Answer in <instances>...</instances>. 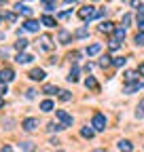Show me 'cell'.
I'll use <instances>...</instances> for the list:
<instances>
[{"label":"cell","mask_w":144,"mask_h":152,"mask_svg":"<svg viewBox=\"0 0 144 152\" xmlns=\"http://www.w3.org/2000/svg\"><path fill=\"white\" fill-rule=\"evenodd\" d=\"M121 47V40H119V38L115 36V38H110V42H108V49H110V51H117Z\"/></svg>","instance_id":"obj_16"},{"label":"cell","mask_w":144,"mask_h":152,"mask_svg":"<svg viewBox=\"0 0 144 152\" xmlns=\"http://www.w3.org/2000/svg\"><path fill=\"white\" fill-rule=\"evenodd\" d=\"M125 61H127V59H123V57H117L112 64H115V66H125Z\"/></svg>","instance_id":"obj_35"},{"label":"cell","mask_w":144,"mask_h":152,"mask_svg":"<svg viewBox=\"0 0 144 152\" xmlns=\"http://www.w3.org/2000/svg\"><path fill=\"white\" fill-rule=\"evenodd\" d=\"M4 93H7V83L0 80V95H4Z\"/></svg>","instance_id":"obj_37"},{"label":"cell","mask_w":144,"mask_h":152,"mask_svg":"<svg viewBox=\"0 0 144 152\" xmlns=\"http://www.w3.org/2000/svg\"><path fill=\"white\" fill-rule=\"evenodd\" d=\"M2 106H4V99H2V97H0V108H2Z\"/></svg>","instance_id":"obj_43"},{"label":"cell","mask_w":144,"mask_h":152,"mask_svg":"<svg viewBox=\"0 0 144 152\" xmlns=\"http://www.w3.org/2000/svg\"><path fill=\"white\" fill-rule=\"evenodd\" d=\"M138 72H140V74L144 76V64H140V66H138Z\"/></svg>","instance_id":"obj_42"},{"label":"cell","mask_w":144,"mask_h":152,"mask_svg":"<svg viewBox=\"0 0 144 152\" xmlns=\"http://www.w3.org/2000/svg\"><path fill=\"white\" fill-rule=\"evenodd\" d=\"M115 36L119 38V40H123V38H125V30H123V28H117V30H115Z\"/></svg>","instance_id":"obj_27"},{"label":"cell","mask_w":144,"mask_h":152,"mask_svg":"<svg viewBox=\"0 0 144 152\" xmlns=\"http://www.w3.org/2000/svg\"><path fill=\"white\" fill-rule=\"evenodd\" d=\"M43 4H45V9H47V11H51V9H53V4H55V0H43Z\"/></svg>","instance_id":"obj_30"},{"label":"cell","mask_w":144,"mask_h":152,"mask_svg":"<svg viewBox=\"0 0 144 152\" xmlns=\"http://www.w3.org/2000/svg\"><path fill=\"white\" fill-rule=\"evenodd\" d=\"M19 148H21V150H34L32 142H21V144H19Z\"/></svg>","instance_id":"obj_28"},{"label":"cell","mask_w":144,"mask_h":152,"mask_svg":"<svg viewBox=\"0 0 144 152\" xmlns=\"http://www.w3.org/2000/svg\"><path fill=\"white\" fill-rule=\"evenodd\" d=\"M79 17L83 19V21H89V19H93V17H98V11H96L93 7H83V9L79 11Z\"/></svg>","instance_id":"obj_1"},{"label":"cell","mask_w":144,"mask_h":152,"mask_svg":"<svg viewBox=\"0 0 144 152\" xmlns=\"http://www.w3.org/2000/svg\"><path fill=\"white\" fill-rule=\"evenodd\" d=\"M110 59H112L110 55H104L102 59H100V66H102V68H106V66H110Z\"/></svg>","instance_id":"obj_24"},{"label":"cell","mask_w":144,"mask_h":152,"mask_svg":"<svg viewBox=\"0 0 144 152\" xmlns=\"http://www.w3.org/2000/svg\"><path fill=\"white\" fill-rule=\"evenodd\" d=\"M34 93H36V91H34V89H30V91H28V93H26V95H28V99H32V97H34Z\"/></svg>","instance_id":"obj_40"},{"label":"cell","mask_w":144,"mask_h":152,"mask_svg":"<svg viewBox=\"0 0 144 152\" xmlns=\"http://www.w3.org/2000/svg\"><path fill=\"white\" fill-rule=\"evenodd\" d=\"M60 99H62V102H70V99H72V95H70L68 91H60Z\"/></svg>","instance_id":"obj_25"},{"label":"cell","mask_w":144,"mask_h":152,"mask_svg":"<svg viewBox=\"0 0 144 152\" xmlns=\"http://www.w3.org/2000/svg\"><path fill=\"white\" fill-rule=\"evenodd\" d=\"M138 116L144 118V99H140V106H138Z\"/></svg>","instance_id":"obj_31"},{"label":"cell","mask_w":144,"mask_h":152,"mask_svg":"<svg viewBox=\"0 0 144 152\" xmlns=\"http://www.w3.org/2000/svg\"><path fill=\"white\" fill-rule=\"evenodd\" d=\"M70 15H72L70 11H64V13H60V19H70Z\"/></svg>","instance_id":"obj_38"},{"label":"cell","mask_w":144,"mask_h":152,"mask_svg":"<svg viewBox=\"0 0 144 152\" xmlns=\"http://www.w3.org/2000/svg\"><path fill=\"white\" fill-rule=\"evenodd\" d=\"M132 23V15H123V26H129Z\"/></svg>","instance_id":"obj_36"},{"label":"cell","mask_w":144,"mask_h":152,"mask_svg":"<svg viewBox=\"0 0 144 152\" xmlns=\"http://www.w3.org/2000/svg\"><path fill=\"white\" fill-rule=\"evenodd\" d=\"M100 51H102V45H100V42H96V45H91V47L87 49V55H89V57H93V55H98Z\"/></svg>","instance_id":"obj_11"},{"label":"cell","mask_w":144,"mask_h":152,"mask_svg":"<svg viewBox=\"0 0 144 152\" xmlns=\"http://www.w3.org/2000/svg\"><path fill=\"white\" fill-rule=\"evenodd\" d=\"M15 47H17V49H19V51H24V49L28 47V40H26V38H19V40H17V42H15Z\"/></svg>","instance_id":"obj_22"},{"label":"cell","mask_w":144,"mask_h":152,"mask_svg":"<svg viewBox=\"0 0 144 152\" xmlns=\"http://www.w3.org/2000/svg\"><path fill=\"white\" fill-rule=\"evenodd\" d=\"M32 59H34V57H32V55H28V53H19V55L15 57V61H17V64H30Z\"/></svg>","instance_id":"obj_8"},{"label":"cell","mask_w":144,"mask_h":152,"mask_svg":"<svg viewBox=\"0 0 144 152\" xmlns=\"http://www.w3.org/2000/svg\"><path fill=\"white\" fill-rule=\"evenodd\" d=\"M43 93H47V95H55V93H60V89H57L55 85H45Z\"/></svg>","instance_id":"obj_15"},{"label":"cell","mask_w":144,"mask_h":152,"mask_svg":"<svg viewBox=\"0 0 144 152\" xmlns=\"http://www.w3.org/2000/svg\"><path fill=\"white\" fill-rule=\"evenodd\" d=\"M21 127H24L26 131H34L36 127H38V121H36V118H26V121L21 123Z\"/></svg>","instance_id":"obj_6"},{"label":"cell","mask_w":144,"mask_h":152,"mask_svg":"<svg viewBox=\"0 0 144 152\" xmlns=\"http://www.w3.org/2000/svg\"><path fill=\"white\" fill-rule=\"evenodd\" d=\"M142 87H144V83H142V80H132V83L125 87L123 91H125V93H134V91H140Z\"/></svg>","instance_id":"obj_4"},{"label":"cell","mask_w":144,"mask_h":152,"mask_svg":"<svg viewBox=\"0 0 144 152\" xmlns=\"http://www.w3.org/2000/svg\"><path fill=\"white\" fill-rule=\"evenodd\" d=\"M100 32L110 34V32H115V28H112V23H110V21H102V23H100Z\"/></svg>","instance_id":"obj_13"},{"label":"cell","mask_w":144,"mask_h":152,"mask_svg":"<svg viewBox=\"0 0 144 152\" xmlns=\"http://www.w3.org/2000/svg\"><path fill=\"white\" fill-rule=\"evenodd\" d=\"M0 19H2V17H0Z\"/></svg>","instance_id":"obj_45"},{"label":"cell","mask_w":144,"mask_h":152,"mask_svg":"<svg viewBox=\"0 0 144 152\" xmlns=\"http://www.w3.org/2000/svg\"><path fill=\"white\" fill-rule=\"evenodd\" d=\"M138 28H140V30L144 32V19H138Z\"/></svg>","instance_id":"obj_41"},{"label":"cell","mask_w":144,"mask_h":152,"mask_svg":"<svg viewBox=\"0 0 144 152\" xmlns=\"http://www.w3.org/2000/svg\"><path fill=\"white\" fill-rule=\"evenodd\" d=\"M64 2H68V4H70V2H76V0H64Z\"/></svg>","instance_id":"obj_44"},{"label":"cell","mask_w":144,"mask_h":152,"mask_svg":"<svg viewBox=\"0 0 144 152\" xmlns=\"http://www.w3.org/2000/svg\"><path fill=\"white\" fill-rule=\"evenodd\" d=\"M40 47H43L45 51H51V49H53V42H51L49 36H40Z\"/></svg>","instance_id":"obj_9"},{"label":"cell","mask_w":144,"mask_h":152,"mask_svg":"<svg viewBox=\"0 0 144 152\" xmlns=\"http://www.w3.org/2000/svg\"><path fill=\"white\" fill-rule=\"evenodd\" d=\"M40 110H43V112H51V110H53V102H51V99H45V102L40 104Z\"/></svg>","instance_id":"obj_18"},{"label":"cell","mask_w":144,"mask_h":152,"mask_svg":"<svg viewBox=\"0 0 144 152\" xmlns=\"http://www.w3.org/2000/svg\"><path fill=\"white\" fill-rule=\"evenodd\" d=\"M117 148H119V150H125V152H129V150H132L134 146H132V144H129L127 140H123V142H119V144H117Z\"/></svg>","instance_id":"obj_17"},{"label":"cell","mask_w":144,"mask_h":152,"mask_svg":"<svg viewBox=\"0 0 144 152\" xmlns=\"http://www.w3.org/2000/svg\"><path fill=\"white\" fill-rule=\"evenodd\" d=\"M60 40H62L64 45H66V42H70V34H68L66 30H62V32H60Z\"/></svg>","instance_id":"obj_23"},{"label":"cell","mask_w":144,"mask_h":152,"mask_svg":"<svg viewBox=\"0 0 144 152\" xmlns=\"http://www.w3.org/2000/svg\"><path fill=\"white\" fill-rule=\"evenodd\" d=\"M24 28H26L28 32H36V30H38V21H34V19H28Z\"/></svg>","instance_id":"obj_12"},{"label":"cell","mask_w":144,"mask_h":152,"mask_svg":"<svg viewBox=\"0 0 144 152\" xmlns=\"http://www.w3.org/2000/svg\"><path fill=\"white\" fill-rule=\"evenodd\" d=\"M40 21H43L47 28H55V19H53L51 15H43V19H40Z\"/></svg>","instance_id":"obj_14"},{"label":"cell","mask_w":144,"mask_h":152,"mask_svg":"<svg viewBox=\"0 0 144 152\" xmlns=\"http://www.w3.org/2000/svg\"><path fill=\"white\" fill-rule=\"evenodd\" d=\"M125 80H127V83L136 80V72H127V74H125Z\"/></svg>","instance_id":"obj_32"},{"label":"cell","mask_w":144,"mask_h":152,"mask_svg":"<svg viewBox=\"0 0 144 152\" xmlns=\"http://www.w3.org/2000/svg\"><path fill=\"white\" fill-rule=\"evenodd\" d=\"M15 11H17V13H21V15H26V17L32 15V9L26 7V4H15Z\"/></svg>","instance_id":"obj_10"},{"label":"cell","mask_w":144,"mask_h":152,"mask_svg":"<svg viewBox=\"0 0 144 152\" xmlns=\"http://www.w3.org/2000/svg\"><path fill=\"white\" fill-rule=\"evenodd\" d=\"M55 116L62 121V125H64V127H72V116H70L66 110H57V112H55Z\"/></svg>","instance_id":"obj_2"},{"label":"cell","mask_w":144,"mask_h":152,"mask_svg":"<svg viewBox=\"0 0 144 152\" xmlns=\"http://www.w3.org/2000/svg\"><path fill=\"white\" fill-rule=\"evenodd\" d=\"M4 19H7L9 23H13V21H15V15H13V13H4Z\"/></svg>","instance_id":"obj_34"},{"label":"cell","mask_w":144,"mask_h":152,"mask_svg":"<svg viewBox=\"0 0 144 152\" xmlns=\"http://www.w3.org/2000/svg\"><path fill=\"white\" fill-rule=\"evenodd\" d=\"M13 78H15V72H13V70H9V68L0 70V80H4V83H11Z\"/></svg>","instance_id":"obj_5"},{"label":"cell","mask_w":144,"mask_h":152,"mask_svg":"<svg viewBox=\"0 0 144 152\" xmlns=\"http://www.w3.org/2000/svg\"><path fill=\"white\" fill-rule=\"evenodd\" d=\"M47 129H49V131H62L64 127H62V125H55V123H49V127H47Z\"/></svg>","instance_id":"obj_29"},{"label":"cell","mask_w":144,"mask_h":152,"mask_svg":"<svg viewBox=\"0 0 144 152\" xmlns=\"http://www.w3.org/2000/svg\"><path fill=\"white\" fill-rule=\"evenodd\" d=\"M68 80H70V83H76V80H79V68H72V70H70Z\"/></svg>","instance_id":"obj_19"},{"label":"cell","mask_w":144,"mask_h":152,"mask_svg":"<svg viewBox=\"0 0 144 152\" xmlns=\"http://www.w3.org/2000/svg\"><path fill=\"white\" fill-rule=\"evenodd\" d=\"M93 129L96 131H104L106 129V116L104 114H96L93 116Z\"/></svg>","instance_id":"obj_3"},{"label":"cell","mask_w":144,"mask_h":152,"mask_svg":"<svg viewBox=\"0 0 144 152\" xmlns=\"http://www.w3.org/2000/svg\"><path fill=\"white\" fill-rule=\"evenodd\" d=\"M85 36H87V30H85V28L76 30V38H85Z\"/></svg>","instance_id":"obj_33"},{"label":"cell","mask_w":144,"mask_h":152,"mask_svg":"<svg viewBox=\"0 0 144 152\" xmlns=\"http://www.w3.org/2000/svg\"><path fill=\"white\" fill-rule=\"evenodd\" d=\"M138 19H144V7L138 9Z\"/></svg>","instance_id":"obj_39"},{"label":"cell","mask_w":144,"mask_h":152,"mask_svg":"<svg viewBox=\"0 0 144 152\" xmlns=\"http://www.w3.org/2000/svg\"><path fill=\"white\" fill-rule=\"evenodd\" d=\"M81 135H83V137H87V140H91V137H93V129L83 127V129H81Z\"/></svg>","instance_id":"obj_20"},{"label":"cell","mask_w":144,"mask_h":152,"mask_svg":"<svg viewBox=\"0 0 144 152\" xmlns=\"http://www.w3.org/2000/svg\"><path fill=\"white\" fill-rule=\"evenodd\" d=\"M30 78H32V80H45V72H43L40 68H34V70L30 72Z\"/></svg>","instance_id":"obj_7"},{"label":"cell","mask_w":144,"mask_h":152,"mask_svg":"<svg viewBox=\"0 0 144 152\" xmlns=\"http://www.w3.org/2000/svg\"><path fill=\"white\" fill-rule=\"evenodd\" d=\"M85 87H87V89H98V83H96V78H91V76H89V78L85 80Z\"/></svg>","instance_id":"obj_21"},{"label":"cell","mask_w":144,"mask_h":152,"mask_svg":"<svg viewBox=\"0 0 144 152\" xmlns=\"http://www.w3.org/2000/svg\"><path fill=\"white\" fill-rule=\"evenodd\" d=\"M136 45H138V47H144V32H138V36H136Z\"/></svg>","instance_id":"obj_26"}]
</instances>
